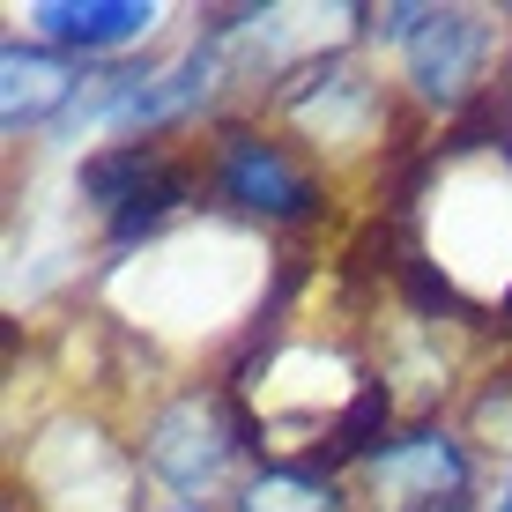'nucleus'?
<instances>
[{"instance_id":"nucleus-1","label":"nucleus","mask_w":512,"mask_h":512,"mask_svg":"<svg viewBox=\"0 0 512 512\" xmlns=\"http://www.w3.org/2000/svg\"><path fill=\"white\" fill-rule=\"evenodd\" d=\"M253 453L260 438L231 386H179L141 423V468L164 490H179V505H208L216 490L238 498L245 475H253Z\"/></svg>"},{"instance_id":"nucleus-2","label":"nucleus","mask_w":512,"mask_h":512,"mask_svg":"<svg viewBox=\"0 0 512 512\" xmlns=\"http://www.w3.org/2000/svg\"><path fill=\"white\" fill-rule=\"evenodd\" d=\"M201 193L223 216H245L260 231H297V223H312L327 208V179L312 171V156L297 141L268 134V127H245V119L208 134Z\"/></svg>"},{"instance_id":"nucleus-3","label":"nucleus","mask_w":512,"mask_h":512,"mask_svg":"<svg viewBox=\"0 0 512 512\" xmlns=\"http://www.w3.org/2000/svg\"><path fill=\"white\" fill-rule=\"evenodd\" d=\"M193 193H201V164L171 156V141H104L97 156H82V201L104 216L112 245L156 238Z\"/></svg>"},{"instance_id":"nucleus-4","label":"nucleus","mask_w":512,"mask_h":512,"mask_svg":"<svg viewBox=\"0 0 512 512\" xmlns=\"http://www.w3.org/2000/svg\"><path fill=\"white\" fill-rule=\"evenodd\" d=\"M379 30L401 45V67H409V90L431 112H461V104L483 90L490 75V15L475 8H386Z\"/></svg>"},{"instance_id":"nucleus-5","label":"nucleus","mask_w":512,"mask_h":512,"mask_svg":"<svg viewBox=\"0 0 512 512\" xmlns=\"http://www.w3.org/2000/svg\"><path fill=\"white\" fill-rule=\"evenodd\" d=\"M357 483L372 512H461L475 490V453L446 423H409L357 461Z\"/></svg>"},{"instance_id":"nucleus-6","label":"nucleus","mask_w":512,"mask_h":512,"mask_svg":"<svg viewBox=\"0 0 512 512\" xmlns=\"http://www.w3.org/2000/svg\"><path fill=\"white\" fill-rule=\"evenodd\" d=\"M282 112H290V127L312 141V149H357V141H372L386 97L379 82L364 75L357 60H312L305 75L282 82Z\"/></svg>"},{"instance_id":"nucleus-7","label":"nucleus","mask_w":512,"mask_h":512,"mask_svg":"<svg viewBox=\"0 0 512 512\" xmlns=\"http://www.w3.org/2000/svg\"><path fill=\"white\" fill-rule=\"evenodd\" d=\"M82 104V82L75 67L60 60L52 45H23L15 38L0 52V127L8 134H30V127H52Z\"/></svg>"},{"instance_id":"nucleus-8","label":"nucleus","mask_w":512,"mask_h":512,"mask_svg":"<svg viewBox=\"0 0 512 512\" xmlns=\"http://www.w3.org/2000/svg\"><path fill=\"white\" fill-rule=\"evenodd\" d=\"M30 30H38V45L52 52H127L156 30V8L149 0H45V8H30Z\"/></svg>"},{"instance_id":"nucleus-9","label":"nucleus","mask_w":512,"mask_h":512,"mask_svg":"<svg viewBox=\"0 0 512 512\" xmlns=\"http://www.w3.org/2000/svg\"><path fill=\"white\" fill-rule=\"evenodd\" d=\"M231 512H349V490L320 461H260L231 498Z\"/></svg>"},{"instance_id":"nucleus-10","label":"nucleus","mask_w":512,"mask_h":512,"mask_svg":"<svg viewBox=\"0 0 512 512\" xmlns=\"http://www.w3.org/2000/svg\"><path fill=\"white\" fill-rule=\"evenodd\" d=\"M490 512H512V475H505V490H498V505H490Z\"/></svg>"},{"instance_id":"nucleus-11","label":"nucleus","mask_w":512,"mask_h":512,"mask_svg":"<svg viewBox=\"0 0 512 512\" xmlns=\"http://www.w3.org/2000/svg\"><path fill=\"white\" fill-rule=\"evenodd\" d=\"M156 512H216V505H156Z\"/></svg>"}]
</instances>
